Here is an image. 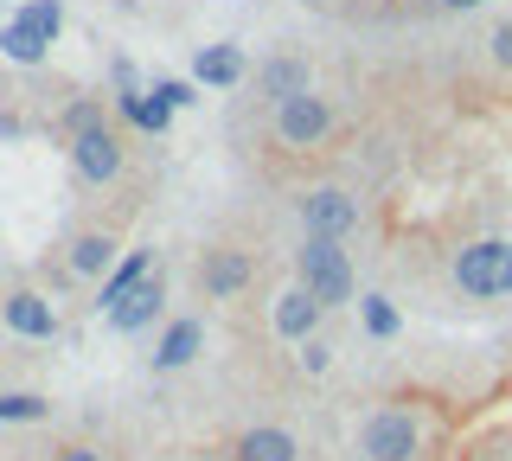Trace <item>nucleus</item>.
Segmentation results:
<instances>
[{"label": "nucleus", "mask_w": 512, "mask_h": 461, "mask_svg": "<svg viewBox=\"0 0 512 461\" xmlns=\"http://www.w3.org/2000/svg\"><path fill=\"white\" fill-rule=\"evenodd\" d=\"M429 442H436L429 404L384 397V404L365 410L359 436H352V455H359V461H429Z\"/></svg>", "instance_id": "obj_1"}, {"label": "nucleus", "mask_w": 512, "mask_h": 461, "mask_svg": "<svg viewBox=\"0 0 512 461\" xmlns=\"http://www.w3.org/2000/svg\"><path fill=\"white\" fill-rule=\"evenodd\" d=\"M295 282L320 301V308H346V301L359 295V276H352V257H346L340 237H301Z\"/></svg>", "instance_id": "obj_2"}, {"label": "nucleus", "mask_w": 512, "mask_h": 461, "mask_svg": "<svg viewBox=\"0 0 512 461\" xmlns=\"http://www.w3.org/2000/svg\"><path fill=\"white\" fill-rule=\"evenodd\" d=\"M448 282L468 301L512 295V237H474V244H461L455 263H448Z\"/></svg>", "instance_id": "obj_3"}, {"label": "nucleus", "mask_w": 512, "mask_h": 461, "mask_svg": "<svg viewBox=\"0 0 512 461\" xmlns=\"http://www.w3.org/2000/svg\"><path fill=\"white\" fill-rule=\"evenodd\" d=\"M256 282V250H237V244H212L199 257V295L205 301H237Z\"/></svg>", "instance_id": "obj_4"}, {"label": "nucleus", "mask_w": 512, "mask_h": 461, "mask_svg": "<svg viewBox=\"0 0 512 461\" xmlns=\"http://www.w3.org/2000/svg\"><path fill=\"white\" fill-rule=\"evenodd\" d=\"M0 321H7L13 340H58V327H64L58 321V301L45 295V289H26V282L0 295Z\"/></svg>", "instance_id": "obj_5"}, {"label": "nucleus", "mask_w": 512, "mask_h": 461, "mask_svg": "<svg viewBox=\"0 0 512 461\" xmlns=\"http://www.w3.org/2000/svg\"><path fill=\"white\" fill-rule=\"evenodd\" d=\"M301 231L308 237H346L359 231V199L346 193V186H314V193H301Z\"/></svg>", "instance_id": "obj_6"}, {"label": "nucleus", "mask_w": 512, "mask_h": 461, "mask_svg": "<svg viewBox=\"0 0 512 461\" xmlns=\"http://www.w3.org/2000/svg\"><path fill=\"white\" fill-rule=\"evenodd\" d=\"M71 167H77V180L84 186H116L122 180V167H128V154H122V135L109 129H90V135H71Z\"/></svg>", "instance_id": "obj_7"}, {"label": "nucleus", "mask_w": 512, "mask_h": 461, "mask_svg": "<svg viewBox=\"0 0 512 461\" xmlns=\"http://www.w3.org/2000/svg\"><path fill=\"white\" fill-rule=\"evenodd\" d=\"M333 135V103L327 97H295V103H276V141L282 148H320Z\"/></svg>", "instance_id": "obj_8"}, {"label": "nucleus", "mask_w": 512, "mask_h": 461, "mask_svg": "<svg viewBox=\"0 0 512 461\" xmlns=\"http://www.w3.org/2000/svg\"><path fill=\"white\" fill-rule=\"evenodd\" d=\"M320 321H327V308H320L301 282H288V289L269 301V327H276V340H288V346H308L320 333Z\"/></svg>", "instance_id": "obj_9"}, {"label": "nucleus", "mask_w": 512, "mask_h": 461, "mask_svg": "<svg viewBox=\"0 0 512 461\" xmlns=\"http://www.w3.org/2000/svg\"><path fill=\"white\" fill-rule=\"evenodd\" d=\"M199 353H205V321H199V314H173V321L160 327L148 365H154V372H186Z\"/></svg>", "instance_id": "obj_10"}, {"label": "nucleus", "mask_w": 512, "mask_h": 461, "mask_svg": "<svg viewBox=\"0 0 512 461\" xmlns=\"http://www.w3.org/2000/svg\"><path fill=\"white\" fill-rule=\"evenodd\" d=\"M148 276H160V257H154V244H141V250H128V257H122L116 269H109V276H103V282H96V314H116V308H122V301H128V295H135V289H141V282H148Z\"/></svg>", "instance_id": "obj_11"}, {"label": "nucleus", "mask_w": 512, "mask_h": 461, "mask_svg": "<svg viewBox=\"0 0 512 461\" xmlns=\"http://www.w3.org/2000/svg\"><path fill=\"white\" fill-rule=\"evenodd\" d=\"M122 263V244H116V231H77L71 244H64V269H71L77 282H103L109 269Z\"/></svg>", "instance_id": "obj_12"}, {"label": "nucleus", "mask_w": 512, "mask_h": 461, "mask_svg": "<svg viewBox=\"0 0 512 461\" xmlns=\"http://www.w3.org/2000/svg\"><path fill=\"white\" fill-rule=\"evenodd\" d=\"M160 314H167V276H148V282H141V289L128 295L116 314H103V321H109V333L135 340V333H148V327L160 321Z\"/></svg>", "instance_id": "obj_13"}, {"label": "nucleus", "mask_w": 512, "mask_h": 461, "mask_svg": "<svg viewBox=\"0 0 512 461\" xmlns=\"http://www.w3.org/2000/svg\"><path fill=\"white\" fill-rule=\"evenodd\" d=\"M256 90H263L269 103H295V97H308V58H295V52L263 58V65H256Z\"/></svg>", "instance_id": "obj_14"}, {"label": "nucleus", "mask_w": 512, "mask_h": 461, "mask_svg": "<svg viewBox=\"0 0 512 461\" xmlns=\"http://www.w3.org/2000/svg\"><path fill=\"white\" fill-rule=\"evenodd\" d=\"M231 461H301V442L288 436L282 423H250L244 436L231 442Z\"/></svg>", "instance_id": "obj_15"}, {"label": "nucleus", "mask_w": 512, "mask_h": 461, "mask_svg": "<svg viewBox=\"0 0 512 461\" xmlns=\"http://www.w3.org/2000/svg\"><path fill=\"white\" fill-rule=\"evenodd\" d=\"M244 52L237 45H199V58H192V77L199 84H212V90H231V84H244Z\"/></svg>", "instance_id": "obj_16"}, {"label": "nucleus", "mask_w": 512, "mask_h": 461, "mask_svg": "<svg viewBox=\"0 0 512 461\" xmlns=\"http://www.w3.org/2000/svg\"><path fill=\"white\" fill-rule=\"evenodd\" d=\"M116 109L135 122V129H148V135H160V129L173 122V103H160L154 90H141V97H116Z\"/></svg>", "instance_id": "obj_17"}, {"label": "nucleus", "mask_w": 512, "mask_h": 461, "mask_svg": "<svg viewBox=\"0 0 512 461\" xmlns=\"http://www.w3.org/2000/svg\"><path fill=\"white\" fill-rule=\"evenodd\" d=\"M359 321H365L372 340H397V333H404V314L391 308V295H359Z\"/></svg>", "instance_id": "obj_18"}, {"label": "nucleus", "mask_w": 512, "mask_h": 461, "mask_svg": "<svg viewBox=\"0 0 512 461\" xmlns=\"http://www.w3.org/2000/svg\"><path fill=\"white\" fill-rule=\"evenodd\" d=\"M52 397L45 391H0V423H45Z\"/></svg>", "instance_id": "obj_19"}, {"label": "nucleus", "mask_w": 512, "mask_h": 461, "mask_svg": "<svg viewBox=\"0 0 512 461\" xmlns=\"http://www.w3.org/2000/svg\"><path fill=\"white\" fill-rule=\"evenodd\" d=\"M13 20H20L32 39H45V45H52V39L64 33V7H58V0H26V7L13 13Z\"/></svg>", "instance_id": "obj_20"}, {"label": "nucleus", "mask_w": 512, "mask_h": 461, "mask_svg": "<svg viewBox=\"0 0 512 461\" xmlns=\"http://www.w3.org/2000/svg\"><path fill=\"white\" fill-rule=\"evenodd\" d=\"M0 52H7L13 65H39V58H45V39H32L20 20H7V26H0Z\"/></svg>", "instance_id": "obj_21"}, {"label": "nucleus", "mask_w": 512, "mask_h": 461, "mask_svg": "<svg viewBox=\"0 0 512 461\" xmlns=\"http://www.w3.org/2000/svg\"><path fill=\"white\" fill-rule=\"evenodd\" d=\"M295 365H301V372H308V378H320V372H327V365H333V346H327V340H320V333H314L308 346H295Z\"/></svg>", "instance_id": "obj_22"}, {"label": "nucleus", "mask_w": 512, "mask_h": 461, "mask_svg": "<svg viewBox=\"0 0 512 461\" xmlns=\"http://www.w3.org/2000/svg\"><path fill=\"white\" fill-rule=\"evenodd\" d=\"M468 461H512V429H493V436H480Z\"/></svg>", "instance_id": "obj_23"}, {"label": "nucleus", "mask_w": 512, "mask_h": 461, "mask_svg": "<svg viewBox=\"0 0 512 461\" xmlns=\"http://www.w3.org/2000/svg\"><path fill=\"white\" fill-rule=\"evenodd\" d=\"M64 129H71V135H90V129H103V103H96V97L71 103V116H64Z\"/></svg>", "instance_id": "obj_24"}, {"label": "nucleus", "mask_w": 512, "mask_h": 461, "mask_svg": "<svg viewBox=\"0 0 512 461\" xmlns=\"http://www.w3.org/2000/svg\"><path fill=\"white\" fill-rule=\"evenodd\" d=\"M52 461H116V455H103L96 442H58V449H52Z\"/></svg>", "instance_id": "obj_25"}, {"label": "nucleus", "mask_w": 512, "mask_h": 461, "mask_svg": "<svg viewBox=\"0 0 512 461\" xmlns=\"http://www.w3.org/2000/svg\"><path fill=\"white\" fill-rule=\"evenodd\" d=\"M154 97H160V103H173V109L199 103V97H192V84H180V77H160V84H154Z\"/></svg>", "instance_id": "obj_26"}, {"label": "nucleus", "mask_w": 512, "mask_h": 461, "mask_svg": "<svg viewBox=\"0 0 512 461\" xmlns=\"http://www.w3.org/2000/svg\"><path fill=\"white\" fill-rule=\"evenodd\" d=\"M493 65H500V71H512V20H500V26H493Z\"/></svg>", "instance_id": "obj_27"}, {"label": "nucleus", "mask_w": 512, "mask_h": 461, "mask_svg": "<svg viewBox=\"0 0 512 461\" xmlns=\"http://www.w3.org/2000/svg\"><path fill=\"white\" fill-rule=\"evenodd\" d=\"M442 7H455V13H474V7H487V0H442Z\"/></svg>", "instance_id": "obj_28"}]
</instances>
